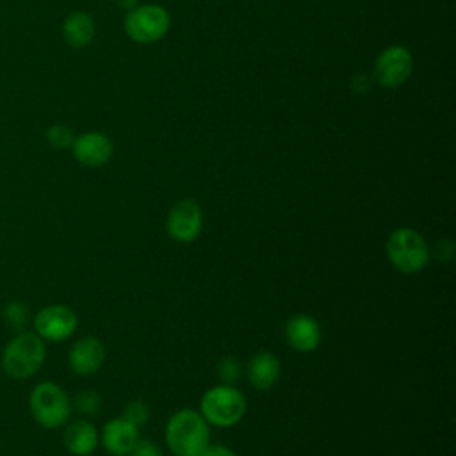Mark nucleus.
<instances>
[{
    "mask_svg": "<svg viewBox=\"0 0 456 456\" xmlns=\"http://www.w3.org/2000/svg\"><path fill=\"white\" fill-rule=\"evenodd\" d=\"M166 444L175 456H200L210 444L208 422L196 410H178L166 424Z\"/></svg>",
    "mask_w": 456,
    "mask_h": 456,
    "instance_id": "1",
    "label": "nucleus"
},
{
    "mask_svg": "<svg viewBox=\"0 0 456 456\" xmlns=\"http://www.w3.org/2000/svg\"><path fill=\"white\" fill-rule=\"evenodd\" d=\"M45 342L36 333H20L2 351V369L12 379H25L36 374L45 362Z\"/></svg>",
    "mask_w": 456,
    "mask_h": 456,
    "instance_id": "2",
    "label": "nucleus"
},
{
    "mask_svg": "<svg viewBox=\"0 0 456 456\" xmlns=\"http://www.w3.org/2000/svg\"><path fill=\"white\" fill-rule=\"evenodd\" d=\"M200 413L208 426L232 428L240 422L246 413V397L233 385L221 383L210 387L200 401Z\"/></svg>",
    "mask_w": 456,
    "mask_h": 456,
    "instance_id": "3",
    "label": "nucleus"
},
{
    "mask_svg": "<svg viewBox=\"0 0 456 456\" xmlns=\"http://www.w3.org/2000/svg\"><path fill=\"white\" fill-rule=\"evenodd\" d=\"M385 251L390 264L404 274L419 273L429 262V248L426 239L417 230L406 226L395 228L388 235Z\"/></svg>",
    "mask_w": 456,
    "mask_h": 456,
    "instance_id": "4",
    "label": "nucleus"
},
{
    "mask_svg": "<svg viewBox=\"0 0 456 456\" xmlns=\"http://www.w3.org/2000/svg\"><path fill=\"white\" fill-rule=\"evenodd\" d=\"M28 406L36 422L48 429L66 424L71 413V401L68 394L52 381H43L32 388Z\"/></svg>",
    "mask_w": 456,
    "mask_h": 456,
    "instance_id": "5",
    "label": "nucleus"
},
{
    "mask_svg": "<svg viewBox=\"0 0 456 456\" xmlns=\"http://www.w3.org/2000/svg\"><path fill=\"white\" fill-rule=\"evenodd\" d=\"M169 27L167 12L159 5H142L134 9L126 20V34L137 43H153L160 39Z\"/></svg>",
    "mask_w": 456,
    "mask_h": 456,
    "instance_id": "6",
    "label": "nucleus"
},
{
    "mask_svg": "<svg viewBox=\"0 0 456 456\" xmlns=\"http://www.w3.org/2000/svg\"><path fill=\"white\" fill-rule=\"evenodd\" d=\"M203 226V212L198 201H176L166 217V232L176 242H192L198 239Z\"/></svg>",
    "mask_w": 456,
    "mask_h": 456,
    "instance_id": "7",
    "label": "nucleus"
},
{
    "mask_svg": "<svg viewBox=\"0 0 456 456\" xmlns=\"http://www.w3.org/2000/svg\"><path fill=\"white\" fill-rule=\"evenodd\" d=\"M77 326H78L77 314L64 305L45 306L43 310L37 312L34 321L36 333L41 338L52 340V342H61L69 338L75 333Z\"/></svg>",
    "mask_w": 456,
    "mask_h": 456,
    "instance_id": "8",
    "label": "nucleus"
},
{
    "mask_svg": "<svg viewBox=\"0 0 456 456\" xmlns=\"http://www.w3.org/2000/svg\"><path fill=\"white\" fill-rule=\"evenodd\" d=\"M411 68L413 61L410 52L403 46H390L379 53L374 66V75L381 86L397 87L410 77Z\"/></svg>",
    "mask_w": 456,
    "mask_h": 456,
    "instance_id": "9",
    "label": "nucleus"
},
{
    "mask_svg": "<svg viewBox=\"0 0 456 456\" xmlns=\"http://www.w3.org/2000/svg\"><path fill=\"white\" fill-rule=\"evenodd\" d=\"M321 326L308 314H296L285 322V340L297 353H312L321 344Z\"/></svg>",
    "mask_w": 456,
    "mask_h": 456,
    "instance_id": "10",
    "label": "nucleus"
},
{
    "mask_svg": "<svg viewBox=\"0 0 456 456\" xmlns=\"http://www.w3.org/2000/svg\"><path fill=\"white\" fill-rule=\"evenodd\" d=\"M105 362V346L96 337H82L78 338L68 354L69 369L75 374L89 376L100 370Z\"/></svg>",
    "mask_w": 456,
    "mask_h": 456,
    "instance_id": "11",
    "label": "nucleus"
},
{
    "mask_svg": "<svg viewBox=\"0 0 456 456\" xmlns=\"http://www.w3.org/2000/svg\"><path fill=\"white\" fill-rule=\"evenodd\" d=\"M75 159L87 166V167H98L103 166L110 155H112V142L107 135L100 132H87L78 137H75L71 144Z\"/></svg>",
    "mask_w": 456,
    "mask_h": 456,
    "instance_id": "12",
    "label": "nucleus"
},
{
    "mask_svg": "<svg viewBox=\"0 0 456 456\" xmlns=\"http://www.w3.org/2000/svg\"><path fill=\"white\" fill-rule=\"evenodd\" d=\"M139 440V428L123 417L109 420L102 429V444L112 456H128Z\"/></svg>",
    "mask_w": 456,
    "mask_h": 456,
    "instance_id": "13",
    "label": "nucleus"
},
{
    "mask_svg": "<svg viewBox=\"0 0 456 456\" xmlns=\"http://www.w3.org/2000/svg\"><path fill=\"white\" fill-rule=\"evenodd\" d=\"M280 360L269 351H260L253 354L246 365V378L255 390L271 388L280 378Z\"/></svg>",
    "mask_w": 456,
    "mask_h": 456,
    "instance_id": "14",
    "label": "nucleus"
},
{
    "mask_svg": "<svg viewBox=\"0 0 456 456\" xmlns=\"http://www.w3.org/2000/svg\"><path fill=\"white\" fill-rule=\"evenodd\" d=\"M62 442H64V447L71 454L89 456L96 449V445L100 442V435H98V429L94 428V424H91L89 420L78 419L66 426Z\"/></svg>",
    "mask_w": 456,
    "mask_h": 456,
    "instance_id": "15",
    "label": "nucleus"
},
{
    "mask_svg": "<svg viewBox=\"0 0 456 456\" xmlns=\"http://www.w3.org/2000/svg\"><path fill=\"white\" fill-rule=\"evenodd\" d=\"M62 34L69 46L82 48V46L89 45L94 36V21L86 12H71L64 20Z\"/></svg>",
    "mask_w": 456,
    "mask_h": 456,
    "instance_id": "16",
    "label": "nucleus"
},
{
    "mask_svg": "<svg viewBox=\"0 0 456 456\" xmlns=\"http://www.w3.org/2000/svg\"><path fill=\"white\" fill-rule=\"evenodd\" d=\"M121 417L125 420H128L130 424H134L135 428H141L150 420V406L144 401H139V399L130 401V403L125 404Z\"/></svg>",
    "mask_w": 456,
    "mask_h": 456,
    "instance_id": "17",
    "label": "nucleus"
},
{
    "mask_svg": "<svg viewBox=\"0 0 456 456\" xmlns=\"http://www.w3.org/2000/svg\"><path fill=\"white\" fill-rule=\"evenodd\" d=\"M240 370V362L232 354H226L217 362V376L224 385H233L239 379Z\"/></svg>",
    "mask_w": 456,
    "mask_h": 456,
    "instance_id": "18",
    "label": "nucleus"
},
{
    "mask_svg": "<svg viewBox=\"0 0 456 456\" xmlns=\"http://www.w3.org/2000/svg\"><path fill=\"white\" fill-rule=\"evenodd\" d=\"M75 408L84 415H96L102 408V397L94 390H82L75 397Z\"/></svg>",
    "mask_w": 456,
    "mask_h": 456,
    "instance_id": "19",
    "label": "nucleus"
},
{
    "mask_svg": "<svg viewBox=\"0 0 456 456\" xmlns=\"http://www.w3.org/2000/svg\"><path fill=\"white\" fill-rule=\"evenodd\" d=\"M46 139L48 142L57 148V150H64V148H71L75 137H73V132L64 126V125H53L46 130Z\"/></svg>",
    "mask_w": 456,
    "mask_h": 456,
    "instance_id": "20",
    "label": "nucleus"
},
{
    "mask_svg": "<svg viewBox=\"0 0 456 456\" xmlns=\"http://www.w3.org/2000/svg\"><path fill=\"white\" fill-rule=\"evenodd\" d=\"M5 317L9 322H12L14 326H23L27 317H28V312H27V306L21 305V303H11L7 305L5 308Z\"/></svg>",
    "mask_w": 456,
    "mask_h": 456,
    "instance_id": "21",
    "label": "nucleus"
},
{
    "mask_svg": "<svg viewBox=\"0 0 456 456\" xmlns=\"http://www.w3.org/2000/svg\"><path fill=\"white\" fill-rule=\"evenodd\" d=\"M128 456H164V452L151 440H141L139 438Z\"/></svg>",
    "mask_w": 456,
    "mask_h": 456,
    "instance_id": "22",
    "label": "nucleus"
},
{
    "mask_svg": "<svg viewBox=\"0 0 456 456\" xmlns=\"http://www.w3.org/2000/svg\"><path fill=\"white\" fill-rule=\"evenodd\" d=\"M200 456H237V454L223 444H208Z\"/></svg>",
    "mask_w": 456,
    "mask_h": 456,
    "instance_id": "23",
    "label": "nucleus"
},
{
    "mask_svg": "<svg viewBox=\"0 0 456 456\" xmlns=\"http://www.w3.org/2000/svg\"><path fill=\"white\" fill-rule=\"evenodd\" d=\"M135 0H118L119 5H132Z\"/></svg>",
    "mask_w": 456,
    "mask_h": 456,
    "instance_id": "24",
    "label": "nucleus"
}]
</instances>
